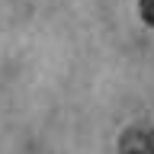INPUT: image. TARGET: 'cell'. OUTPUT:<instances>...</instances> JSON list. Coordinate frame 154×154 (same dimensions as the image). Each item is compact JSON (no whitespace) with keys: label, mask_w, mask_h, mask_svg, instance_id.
<instances>
[{"label":"cell","mask_w":154,"mask_h":154,"mask_svg":"<svg viewBox=\"0 0 154 154\" xmlns=\"http://www.w3.org/2000/svg\"><path fill=\"white\" fill-rule=\"evenodd\" d=\"M119 154H154V132L144 125H135L119 138Z\"/></svg>","instance_id":"cell-1"},{"label":"cell","mask_w":154,"mask_h":154,"mask_svg":"<svg viewBox=\"0 0 154 154\" xmlns=\"http://www.w3.org/2000/svg\"><path fill=\"white\" fill-rule=\"evenodd\" d=\"M138 7H141V16L148 26H154V0H138Z\"/></svg>","instance_id":"cell-2"}]
</instances>
